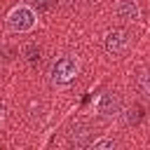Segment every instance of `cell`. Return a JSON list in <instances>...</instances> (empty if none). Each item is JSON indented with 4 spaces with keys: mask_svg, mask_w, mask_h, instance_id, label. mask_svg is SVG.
<instances>
[{
    "mask_svg": "<svg viewBox=\"0 0 150 150\" xmlns=\"http://www.w3.org/2000/svg\"><path fill=\"white\" fill-rule=\"evenodd\" d=\"M120 110H122L120 94H115V91H103V94L98 96V101H96V112H98L101 117L110 120V117L120 115Z\"/></svg>",
    "mask_w": 150,
    "mask_h": 150,
    "instance_id": "4",
    "label": "cell"
},
{
    "mask_svg": "<svg viewBox=\"0 0 150 150\" xmlns=\"http://www.w3.org/2000/svg\"><path fill=\"white\" fill-rule=\"evenodd\" d=\"M115 14H117L122 21L134 23V21L141 16V9H138L136 0H120V2H117V7H115Z\"/></svg>",
    "mask_w": 150,
    "mask_h": 150,
    "instance_id": "5",
    "label": "cell"
},
{
    "mask_svg": "<svg viewBox=\"0 0 150 150\" xmlns=\"http://www.w3.org/2000/svg\"><path fill=\"white\" fill-rule=\"evenodd\" d=\"M129 45H131V38H129V33L124 28H112L103 38V47H105V52L110 56H122L129 49Z\"/></svg>",
    "mask_w": 150,
    "mask_h": 150,
    "instance_id": "3",
    "label": "cell"
},
{
    "mask_svg": "<svg viewBox=\"0 0 150 150\" xmlns=\"http://www.w3.org/2000/svg\"><path fill=\"white\" fill-rule=\"evenodd\" d=\"M80 73V63H77V59L75 56H59L54 63H52V68H49V75H52V82L54 84H66V82H70L75 75Z\"/></svg>",
    "mask_w": 150,
    "mask_h": 150,
    "instance_id": "2",
    "label": "cell"
},
{
    "mask_svg": "<svg viewBox=\"0 0 150 150\" xmlns=\"http://www.w3.org/2000/svg\"><path fill=\"white\" fill-rule=\"evenodd\" d=\"M91 148H94V150H112V148H117V141H115V138H103V141L91 143Z\"/></svg>",
    "mask_w": 150,
    "mask_h": 150,
    "instance_id": "9",
    "label": "cell"
},
{
    "mask_svg": "<svg viewBox=\"0 0 150 150\" xmlns=\"http://www.w3.org/2000/svg\"><path fill=\"white\" fill-rule=\"evenodd\" d=\"M136 87H138L145 96H150V68H145V70L138 73V77H136Z\"/></svg>",
    "mask_w": 150,
    "mask_h": 150,
    "instance_id": "7",
    "label": "cell"
},
{
    "mask_svg": "<svg viewBox=\"0 0 150 150\" xmlns=\"http://www.w3.org/2000/svg\"><path fill=\"white\" fill-rule=\"evenodd\" d=\"M89 136H91V127L89 124H75L73 127V131H70V141L75 143V145H87L89 143Z\"/></svg>",
    "mask_w": 150,
    "mask_h": 150,
    "instance_id": "6",
    "label": "cell"
},
{
    "mask_svg": "<svg viewBox=\"0 0 150 150\" xmlns=\"http://www.w3.org/2000/svg\"><path fill=\"white\" fill-rule=\"evenodd\" d=\"M141 117H143V108H141V105H131V108H127V112H124V122H127V124H136Z\"/></svg>",
    "mask_w": 150,
    "mask_h": 150,
    "instance_id": "8",
    "label": "cell"
},
{
    "mask_svg": "<svg viewBox=\"0 0 150 150\" xmlns=\"http://www.w3.org/2000/svg\"><path fill=\"white\" fill-rule=\"evenodd\" d=\"M35 23H38V16H35L33 7H28V5H16V7L7 14V26H9L14 33L33 30Z\"/></svg>",
    "mask_w": 150,
    "mask_h": 150,
    "instance_id": "1",
    "label": "cell"
}]
</instances>
